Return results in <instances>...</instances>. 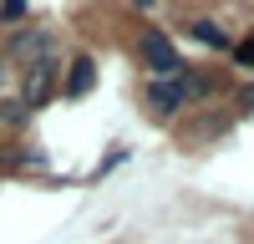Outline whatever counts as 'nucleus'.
<instances>
[{"instance_id":"5","label":"nucleus","mask_w":254,"mask_h":244,"mask_svg":"<svg viewBox=\"0 0 254 244\" xmlns=\"http://www.w3.org/2000/svg\"><path fill=\"white\" fill-rule=\"evenodd\" d=\"M92 87H97V66H92V56H76L71 71H66V81H61V92H66V97H87Z\"/></svg>"},{"instance_id":"7","label":"nucleus","mask_w":254,"mask_h":244,"mask_svg":"<svg viewBox=\"0 0 254 244\" xmlns=\"http://www.w3.org/2000/svg\"><path fill=\"white\" fill-rule=\"evenodd\" d=\"M0 10H5V15L15 20V15H26V0H0Z\"/></svg>"},{"instance_id":"6","label":"nucleus","mask_w":254,"mask_h":244,"mask_svg":"<svg viewBox=\"0 0 254 244\" xmlns=\"http://www.w3.org/2000/svg\"><path fill=\"white\" fill-rule=\"evenodd\" d=\"M234 61H239V66H254V36L234 46Z\"/></svg>"},{"instance_id":"8","label":"nucleus","mask_w":254,"mask_h":244,"mask_svg":"<svg viewBox=\"0 0 254 244\" xmlns=\"http://www.w3.org/2000/svg\"><path fill=\"white\" fill-rule=\"evenodd\" d=\"M132 5H137V10H147V5H158V0H132Z\"/></svg>"},{"instance_id":"1","label":"nucleus","mask_w":254,"mask_h":244,"mask_svg":"<svg viewBox=\"0 0 254 244\" xmlns=\"http://www.w3.org/2000/svg\"><path fill=\"white\" fill-rule=\"evenodd\" d=\"M188 97H193V92H188V71H178V76H153V81H147V107H153L158 117H173Z\"/></svg>"},{"instance_id":"4","label":"nucleus","mask_w":254,"mask_h":244,"mask_svg":"<svg viewBox=\"0 0 254 244\" xmlns=\"http://www.w3.org/2000/svg\"><path fill=\"white\" fill-rule=\"evenodd\" d=\"M188 36H193L198 46H208V51H229V31L219 26V20H208V15H193V20H188Z\"/></svg>"},{"instance_id":"3","label":"nucleus","mask_w":254,"mask_h":244,"mask_svg":"<svg viewBox=\"0 0 254 244\" xmlns=\"http://www.w3.org/2000/svg\"><path fill=\"white\" fill-rule=\"evenodd\" d=\"M51 92H56V56L46 51V56H36L31 71H26V107H41Z\"/></svg>"},{"instance_id":"9","label":"nucleus","mask_w":254,"mask_h":244,"mask_svg":"<svg viewBox=\"0 0 254 244\" xmlns=\"http://www.w3.org/2000/svg\"><path fill=\"white\" fill-rule=\"evenodd\" d=\"M0 71H5V61H0Z\"/></svg>"},{"instance_id":"2","label":"nucleus","mask_w":254,"mask_h":244,"mask_svg":"<svg viewBox=\"0 0 254 244\" xmlns=\"http://www.w3.org/2000/svg\"><path fill=\"white\" fill-rule=\"evenodd\" d=\"M142 61H147V71H153V76H178V71H183V61H178V51H173V41L158 36V31H147V36H142Z\"/></svg>"}]
</instances>
